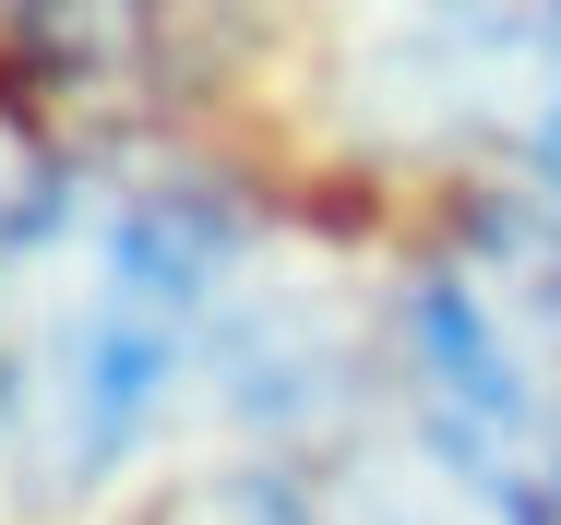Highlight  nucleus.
Masks as SVG:
<instances>
[{"mask_svg":"<svg viewBox=\"0 0 561 525\" xmlns=\"http://www.w3.org/2000/svg\"><path fill=\"white\" fill-rule=\"evenodd\" d=\"M251 227L180 156H60L0 204V478L72 514L180 395Z\"/></svg>","mask_w":561,"mask_h":525,"instance_id":"1","label":"nucleus"},{"mask_svg":"<svg viewBox=\"0 0 561 525\" xmlns=\"http://www.w3.org/2000/svg\"><path fill=\"white\" fill-rule=\"evenodd\" d=\"M419 430L502 525H561V204H466L407 275Z\"/></svg>","mask_w":561,"mask_h":525,"instance_id":"2","label":"nucleus"},{"mask_svg":"<svg viewBox=\"0 0 561 525\" xmlns=\"http://www.w3.org/2000/svg\"><path fill=\"white\" fill-rule=\"evenodd\" d=\"M156 525H311V502H299L287 478H204V490H180Z\"/></svg>","mask_w":561,"mask_h":525,"instance_id":"3","label":"nucleus"}]
</instances>
